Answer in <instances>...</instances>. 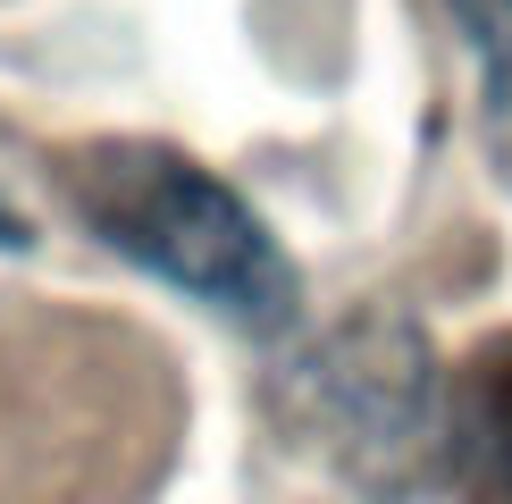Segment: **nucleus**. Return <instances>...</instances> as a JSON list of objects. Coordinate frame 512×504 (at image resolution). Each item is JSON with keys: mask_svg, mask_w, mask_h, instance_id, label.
Instances as JSON below:
<instances>
[{"mask_svg": "<svg viewBox=\"0 0 512 504\" xmlns=\"http://www.w3.org/2000/svg\"><path fill=\"white\" fill-rule=\"evenodd\" d=\"M68 202L118 261L236 320L244 336H286L303 320L294 252L269 236V219L236 185L185 160L177 143H143V135L84 143L68 160Z\"/></svg>", "mask_w": 512, "mask_h": 504, "instance_id": "nucleus-1", "label": "nucleus"}, {"mask_svg": "<svg viewBox=\"0 0 512 504\" xmlns=\"http://www.w3.org/2000/svg\"><path fill=\"white\" fill-rule=\"evenodd\" d=\"M294 437L370 504H412L454 471V387L420 320L370 303L311 336L286 370Z\"/></svg>", "mask_w": 512, "mask_h": 504, "instance_id": "nucleus-2", "label": "nucleus"}, {"mask_svg": "<svg viewBox=\"0 0 512 504\" xmlns=\"http://www.w3.org/2000/svg\"><path fill=\"white\" fill-rule=\"evenodd\" d=\"M454 462L471 471L479 504H512V328L487 336L454 387Z\"/></svg>", "mask_w": 512, "mask_h": 504, "instance_id": "nucleus-3", "label": "nucleus"}, {"mask_svg": "<svg viewBox=\"0 0 512 504\" xmlns=\"http://www.w3.org/2000/svg\"><path fill=\"white\" fill-rule=\"evenodd\" d=\"M454 34L479 68V135H487V168L512 185V0H445Z\"/></svg>", "mask_w": 512, "mask_h": 504, "instance_id": "nucleus-4", "label": "nucleus"}, {"mask_svg": "<svg viewBox=\"0 0 512 504\" xmlns=\"http://www.w3.org/2000/svg\"><path fill=\"white\" fill-rule=\"evenodd\" d=\"M26 244H34V227L17 219V202H9V194H0V252H26Z\"/></svg>", "mask_w": 512, "mask_h": 504, "instance_id": "nucleus-5", "label": "nucleus"}]
</instances>
